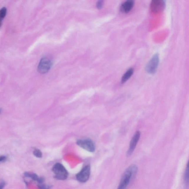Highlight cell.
I'll list each match as a JSON object with an SVG mask.
<instances>
[{"label":"cell","instance_id":"cell-1","mask_svg":"<svg viewBox=\"0 0 189 189\" xmlns=\"http://www.w3.org/2000/svg\"><path fill=\"white\" fill-rule=\"evenodd\" d=\"M138 171V167L135 164L130 165L122 176L117 189H127L129 183L136 175Z\"/></svg>","mask_w":189,"mask_h":189},{"label":"cell","instance_id":"cell-2","mask_svg":"<svg viewBox=\"0 0 189 189\" xmlns=\"http://www.w3.org/2000/svg\"><path fill=\"white\" fill-rule=\"evenodd\" d=\"M52 171L55 174L54 177L56 179L64 180L68 178V171L64 166L60 163H57L55 164L52 168Z\"/></svg>","mask_w":189,"mask_h":189},{"label":"cell","instance_id":"cell-3","mask_svg":"<svg viewBox=\"0 0 189 189\" xmlns=\"http://www.w3.org/2000/svg\"><path fill=\"white\" fill-rule=\"evenodd\" d=\"M53 64V59L51 57L46 56L42 58L38 66V71L41 74L47 73Z\"/></svg>","mask_w":189,"mask_h":189},{"label":"cell","instance_id":"cell-4","mask_svg":"<svg viewBox=\"0 0 189 189\" xmlns=\"http://www.w3.org/2000/svg\"><path fill=\"white\" fill-rule=\"evenodd\" d=\"M159 63V57L158 54H154L148 62L146 67V70L150 74H155L158 69Z\"/></svg>","mask_w":189,"mask_h":189},{"label":"cell","instance_id":"cell-5","mask_svg":"<svg viewBox=\"0 0 189 189\" xmlns=\"http://www.w3.org/2000/svg\"><path fill=\"white\" fill-rule=\"evenodd\" d=\"M91 174V166L87 165L81 170L76 175V178L79 182L85 183L88 181Z\"/></svg>","mask_w":189,"mask_h":189},{"label":"cell","instance_id":"cell-6","mask_svg":"<svg viewBox=\"0 0 189 189\" xmlns=\"http://www.w3.org/2000/svg\"><path fill=\"white\" fill-rule=\"evenodd\" d=\"M165 1L163 0H153L150 3V11L153 14L162 12L165 9Z\"/></svg>","mask_w":189,"mask_h":189},{"label":"cell","instance_id":"cell-7","mask_svg":"<svg viewBox=\"0 0 189 189\" xmlns=\"http://www.w3.org/2000/svg\"><path fill=\"white\" fill-rule=\"evenodd\" d=\"M77 144L89 152H93L95 151V145L91 140H78L77 141Z\"/></svg>","mask_w":189,"mask_h":189},{"label":"cell","instance_id":"cell-8","mask_svg":"<svg viewBox=\"0 0 189 189\" xmlns=\"http://www.w3.org/2000/svg\"><path fill=\"white\" fill-rule=\"evenodd\" d=\"M140 132L139 131H137L131 140L128 150L126 153L127 157H129L131 156L133 153L135 148L136 147V145L139 142L140 138Z\"/></svg>","mask_w":189,"mask_h":189},{"label":"cell","instance_id":"cell-9","mask_svg":"<svg viewBox=\"0 0 189 189\" xmlns=\"http://www.w3.org/2000/svg\"><path fill=\"white\" fill-rule=\"evenodd\" d=\"M134 1L128 0L122 4L120 6V11L125 14H127L131 11L134 6Z\"/></svg>","mask_w":189,"mask_h":189},{"label":"cell","instance_id":"cell-10","mask_svg":"<svg viewBox=\"0 0 189 189\" xmlns=\"http://www.w3.org/2000/svg\"><path fill=\"white\" fill-rule=\"evenodd\" d=\"M134 73V69L132 68H130L126 71L125 73L123 75L122 78L121 82L122 84L126 82L131 77Z\"/></svg>","mask_w":189,"mask_h":189},{"label":"cell","instance_id":"cell-11","mask_svg":"<svg viewBox=\"0 0 189 189\" xmlns=\"http://www.w3.org/2000/svg\"><path fill=\"white\" fill-rule=\"evenodd\" d=\"M184 187L185 189H188L189 187V164L188 163L187 168L185 171L184 175Z\"/></svg>","mask_w":189,"mask_h":189},{"label":"cell","instance_id":"cell-12","mask_svg":"<svg viewBox=\"0 0 189 189\" xmlns=\"http://www.w3.org/2000/svg\"><path fill=\"white\" fill-rule=\"evenodd\" d=\"M7 13V9L5 7H3L0 9V18L3 19L4 17L6 15Z\"/></svg>","mask_w":189,"mask_h":189},{"label":"cell","instance_id":"cell-13","mask_svg":"<svg viewBox=\"0 0 189 189\" xmlns=\"http://www.w3.org/2000/svg\"><path fill=\"white\" fill-rule=\"evenodd\" d=\"M33 154L36 158H41L42 157V152L39 149H35L34 151H33Z\"/></svg>","mask_w":189,"mask_h":189},{"label":"cell","instance_id":"cell-14","mask_svg":"<svg viewBox=\"0 0 189 189\" xmlns=\"http://www.w3.org/2000/svg\"><path fill=\"white\" fill-rule=\"evenodd\" d=\"M39 189H51L52 188V186L48 185L45 184H40L38 185Z\"/></svg>","mask_w":189,"mask_h":189},{"label":"cell","instance_id":"cell-15","mask_svg":"<svg viewBox=\"0 0 189 189\" xmlns=\"http://www.w3.org/2000/svg\"><path fill=\"white\" fill-rule=\"evenodd\" d=\"M30 178H31L32 179L34 180V181H38L40 177H39L38 176L37 174L34 173H33L30 174Z\"/></svg>","mask_w":189,"mask_h":189},{"label":"cell","instance_id":"cell-16","mask_svg":"<svg viewBox=\"0 0 189 189\" xmlns=\"http://www.w3.org/2000/svg\"><path fill=\"white\" fill-rule=\"evenodd\" d=\"M104 1H99L97 2V7L99 9H101L103 8L104 6Z\"/></svg>","mask_w":189,"mask_h":189},{"label":"cell","instance_id":"cell-17","mask_svg":"<svg viewBox=\"0 0 189 189\" xmlns=\"http://www.w3.org/2000/svg\"><path fill=\"white\" fill-rule=\"evenodd\" d=\"M5 183L4 181H1L0 182V189H3L4 187H5Z\"/></svg>","mask_w":189,"mask_h":189},{"label":"cell","instance_id":"cell-18","mask_svg":"<svg viewBox=\"0 0 189 189\" xmlns=\"http://www.w3.org/2000/svg\"><path fill=\"white\" fill-rule=\"evenodd\" d=\"M6 159V157L5 156H1L0 157V162L5 160Z\"/></svg>","mask_w":189,"mask_h":189},{"label":"cell","instance_id":"cell-19","mask_svg":"<svg viewBox=\"0 0 189 189\" xmlns=\"http://www.w3.org/2000/svg\"><path fill=\"white\" fill-rule=\"evenodd\" d=\"M30 174L28 172H26L24 173V175L26 177H28V178H30Z\"/></svg>","mask_w":189,"mask_h":189},{"label":"cell","instance_id":"cell-20","mask_svg":"<svg viewBox=\"0 0 189 189\" xmlns=\"http://www.w3.org/2000/svg\"><path fill=\"white\" fill-rule=\"evenodd\" d=\"M2 19L0 18V27H1V26L2 25Z\"/></svg>","mask_w":189,"mask_h":189},{"label":"cell","instance_id":"cell-21","mask_svg":"<svg viewBox=\"0 0 189 189\" xmlns=\"http://www.w3.org/2000/svg\"><path fill=\"white\" fill-rule=\"evenodd\" d=\"M0 112H1V110H0Z\"/></svg>","mask_w":189,"mask_h":189}]
</instances>
